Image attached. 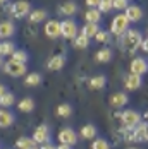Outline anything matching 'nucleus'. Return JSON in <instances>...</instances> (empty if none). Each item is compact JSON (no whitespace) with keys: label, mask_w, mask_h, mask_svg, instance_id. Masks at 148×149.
Listing matches in <instances>:
<instances>
[{"label":"nucleus","mask_w":148,"mask_h":149,"mask_svg":"<svg viewBox=\"0 0 148 149\" xmlns=\"http://www.w3.org/2000/svg\"><path fill=\"white\" fill-rule=\"evenodd\" d=\"M143 43V38L140 34V31L136 29H129L126 34H124V40H122V45L128 52H136Z\"/></svg>","instance_id":"obj_1"},{"label":"nucleus","mask_w":148,"mask_h":149,"mask_svg":"<svg viewBox=\"0 0 148 149\" xmlns=\"http://www.w3.org/2000/svg\"><path fill=\"white\" fill-rule=\"evenodd\" d=\"M129 31V19L126 17V14H117L112 19L110 24V33L116 36H124Z\"/></svg>","instance_id":"obj_2"},{"label":"nucleus","mask_w":148,"mask_h":149,"mask_svg":"<svg viewBox=\"0 0 148 149\" xmlns=\"http://www.w3.org/2000/svg\"><path fill=\"white\" fill-rule=\"evenodd\" d=\"M4 72L9 74L11 77H21L26 74V65L11 58L9 62H4Z\"/></svg>","instance_id":"obj_3"},{"label":"nucleus","mask_w":148,"mask_h":149,"mask_svg":"<svg viewBox=\"0 0 148 149\" xmlns=\"http://www.w3.org/2000/svg\"><path fill=\"white\" fill-rule=\"evenodd\" d=\"M121 120H122L124 127H128V129H134L136 125L141 123V115H140L138 111H134V110H126V111L121 115Z\"/></svg>","instance_id":"obj_4"},{"label":"nucleus","mask_w":148,"mask_h":149,"mask_svg":"<svg viewBox=\"0 0 148 149\" xmlns=\"http://www.w3.org/2000/svg\"><path fill=\"white\" fill-rule=\"evenodd\" d=\"M11 12H12L14 17H24V15H30L31 14L30 2H28V0H17L14 5H12Z\"/></svg>","instance_id":"obj_5"},{"label":"nucleus","mask_w":148,"mask_h":149,"mask_svg":"<svg viewBox=\"0 0 148 149\" xmlns=\"http://www.w3.org/2000/svg\"><path fill=\"white\" fill-rule=\"evenodd\" d=\"M45 34H47L48 38H52V40L62 36V22L55 21V19H50V21L45 24Z\"/></svg>","instance_id":"obj_6"},{"label":"nucleus","mask_w":148,"mask_h":149,"mask_svg":"<svg viewBox=\"0 0 148 149\" xmlns=\"http://www.w3.org/2000/svg\"><path fill=\"white\" fill-rule=\"evenodd\" d=\"M62 36L67 38V40H76L78 38V26L76 22L67 19V21H62Z\"/></svg>","instance_id":"obj_7"},{"label":"nucleus","mask_w":148,"mask_h":149,"mask_svg":"<svg viewBox=\"0 0 148 149\" xmlns=\"http://www.w3.org/2000/svg\"><path fill=\"white\" fill-rule=\"evenodd\" d=\"M129 69H131V74L143 75V74L148 70V63H147V60H145V58H141V57H136V58L131 60V65H129Z\"/></svg>","instance_id":"obj_8"},{"label":"nucleus","mask_w":148,"mask_h":149,"mask_svg":"<svg viewBox=\"0 0 148 149\" xmlns=\"http://www.w3.org/2000/svg\"><path fill=\"white\" fill-rule=\"evenodd\" d=\"M48 137H50V132H48V127L47 125H38L33 130V139H35L36 144H47L48 142Z\"/></svg>","instance_id":"obj_9"},{"label":"nucleus","mask_w":148,"mask_h":149,"mask_svg":"<svg viewBox=\"0 0 148 149\" xmlns=\"http://www.w3.org/2000/svg\"><path fill=\"white\" fill-rule=\"evenodd\" d=\"M59 141L60 144H67V146H74L78 142V135L73 129H62L59 132Z\"/></svg>","instance_id":"obj_10"},{"label":"nucleus","mask_w":148,"mask_h":149,"mask_svg":"<svg viewBox=\"0 0 148 149\" xmlns=\"http://www.w3.org/2000/svg\"><path fill=\"white\" fill-rule=\"evenodd\" d=\"M133 141L136 142H145L148 141V123H140L133 130Z\"/></svg>","instance_id":"obj_11"},{"label":"nucleus","mask_w":148,"mask_h":149,"mask_svg":"<svg viewBox=\"0 0 148 149\" xmlns=\"http://www.w3.org/2000/svg\"><path fill=\"white\" fill-rule=\"evenodd\" d=\"M124 86H126V89L128 91H134L138 89L140 86H141V75H136V74H129L124 77Z\"/></svg>","instance_id":"obj_12"},{"label":"nucleus","mask_w":148,"mask_h":149,"mask_svg":"<svg viewBox=\"0 0 148 149\" xmlns=\"http://www.w3.org/2000/svg\"><path fill=\"white\" fill-rule=\"evenodd\" d=\"M124 14L129 19V22H138V21H141V17H143V10H141V7H138V5H129V7L124 10Z\"/></svg>","instance_id":"obj_13"},{"label":"nucleus","mask_w":148,"mask_h":149,"mask_svg":"<svg viewBox=\"0 0 148 149\" xmlns=\"http://www.w3.org/2000/svg\"><path fill=\"white\" fill-rule=\"evenodd\" d=\"M124 104H128V96H126L124 93H114V94L110 96V106L121 108V106H124Z\"/></svg>","instance_id":"obj_14"},{"label":"nucleus","mask_w":148,"mask_h":149,"mask_svg":"<svg viewBox=\"0 0 148 149\" xmlns=\"http://www.w3.org/2000/svg\"><path fill=\"white\" fill-rule=\"evenodd\" d=\"M64 63H66V58H64L62 55H55V57H52V58L48 60L47 67H48L50 70H60V69L64 67Z\"/></svg>","instance_id":"obj_15"},{"label":"nucleus","mask_w":148,"mask_h":149,"mask_svg":"<svg viewBox=\"0 0 148 149\" xmlns=\"http://www.w3.org/2000/svg\"><path fill=\"white\" fill-rule=\"evenodd\" d=\"M98 31H100L98 24H91V22H86V24L81 28V34H85L86 38H95V36L98 34Z\"/></svg>","instance_id":"obj_16"},{"label":"nucleus","mask_w":148,"mask_h":149,"mask_svg":"<svg viewBox=\"0 0 148 149\" xmlns=\"http://www.w3.org/2000/svg\"><path fill=\"white\" fill-rule=\"evenodd\" d=\"M12 34H14V24L11 21H2V24H0V36L5 40V38H9Z\"/></svg>","instance_id":"obj_17"},{"label":"nucleus","mask_w":148,"mask_h":149,"mask_svg":"<svg viewBox=\"0 0 148 149\" xmlns=\"http://www.w3.org/2000/svg\"><path fill=\"white\" fill-rule=\"evenodd\" d=\"M16 148L17 149H33V148H36V142H35L33 137H21V139H17Z\"/></svg>","instance_id":"obj_18"},{"label":"nucleus","mask_w":148,"mask_h":149,"mask_svg":"<svg viewBox=\"0 0 148 149\" xmlns=\"http://www.w3.org/2000/svg\"><path fill=\"white\" fill-rule=\"evenodd\" d=\"M100 17H102V12L98 9H88L86 14H85L86 22H91V24H98L100 22Z\"/></svg>","instance_id":"obj_19"},{"label":"nucleus","mask_w":148,"mask_h":149,"mask_svg":"<svg viewBox=\"0 0 148 149\" xmlns=\"http://www.w3.org/2000/svg\"><path fill=\"white\" fill-rule=\"evenodd\" d=\"M12 122H14V117H12L11 111H7V110H2V111H0V125H2L4 129H5V127H11Z\"/></svg>","instance_id":"obj_20"},{"label":"nucleus","mask_w":148,"mask_h":149,"mask_svg":"<svg viewBox=\"0 0 148 149\" xmlns=\"http://www.w3.org/2000/svg\"><path fill=\"white\" fill-rule=\"evenodd\" d=\"M105 86V75H97V77H91L88 82L90 89H102Z\"/></svg>","instance_id":"obj_21"},{"label":"nucleus","mask_w":148,"mask_h":149,"mask_svg":"<svg viewBox=\"0 0 148 149\" xmlns=\"http://www.w3.org/2000/svg\"><path fill=\"white\" fill-rule=\"evenodd\" d=\"M16 52L14 45H12V41H2V45H0V55L2 57H12Z\"/></svg>","instance_id":"obj_22"},{"label":"nucleus","mask_w":148,"mask_h":149,"mask_svg":"<svg viewBox=\"0 0 148 149\" xmlns=\"http://www.w3.org/2000/svg\"><path fill=\"white\" fill-rule=\"evenodd\" d=\"M95 58H97V62H100V63H105V62H109V60L112 58V52L109 48H102V50L97 52Z\"/></svg>","instance_id":"obj_23"},{"label":"nucleus","mask_w":148,"mask_h":149,"mask_svg":"<svg viewBox=\"0 0 148 149\" xmlns=\"http://www.w3.org/2000/svg\"><path fill=\"white\" fill-rule=\"evenodd\" d=\"M19 110L21 111H24V113H30V111H33L35 110V101L31 100V98H24V100H21L19 101Z\"/></svg>","instance_id":"obj_24"},{"label":"nucleus","mask_w":148,"mask_h":149,"mask_svg":"<svg viewBox=\"0 0 148 149\" xmlns=\"http://www.w3.org/2000/svg\"><path fill=\"white\" fill-rule=\"evenodd\" d=\"M59 10H60V14H64V15H73L78 10V5L74 2H66L64 5H60Z\"/></svg>","instance_id":"obj_25"},{"label":"nucleus","mask_w":148,"mask_h":149,"mask_svg":"<svg viewBox=\"0 0 148 149\" xmlns=\"http://www.w3.org/2000/svg\"><path fill=\"white\" fill-rule=\"evenodd\" d=\"M42 82V75L36 74V72H31V74L26 75V79H24V84L26 86H30V88H33V86H38Z\"/></svg>","instance_id":"obj_26"},{"label":"nucleus","mask_w":148,"mask_h":149,"mask_svg":"<svg viewBox=\"0 0 148 149\" xmlns=\"http://www.w3.org/2000/svg\"><path fill=\"white\" fill-rule=\"evenodd\" d=\"M45 19H47V10H43V9H36V10H33L30 14L31 22H42Z\"/></svg>","instance_id":"obj_27"},{"label":"nucleus","mask_w":148,"mask_h":149,"mask_svg":"<svg viewBox=\"0 0 148 149\" xmlns=\"http://www.w3.org/2000/svg\"><path fill=\"white\" fill-rule=\"evenodd\" d=\"M95 135H97V129H95L91 123L85 125V127L81 129V137H83V139H93Z\"/></svg>","instance_id":"obj_28"},{"label":"nucleus","mask_w":148,"mask_h":149,"mask_svg":"<svg viewBox=\"0 0 148 149\" xmlns=\"http://www.w3.org/2000/svg\"><path fill=\"white\" fill-rule=\"evenodd\" d=\"M88 45H90V38H86L85 34H79L74 40V48H78V50H85V48H88Z\"/></svg>","instance_id":"obj_29"},{"label":"nucleus","mask_w":148,"mask_h":149,"mask_svg":"<svg viewBox=\"0 0 148 149\" xmlns=\"http://www.w3.org/2000/svg\"><path fill=\"white\" fill-rule=\"evenodd\" d=\"M14 94H11V93H5V94H2L0 96V104L4 106V108H7V106H11V104H14Z\"/></svg>","instance_id":"obj_30"},{"label":"nucleus","mask_w":148,"mask_h":149,"mask_svg":"<svg viewBox=\"0 0 148 149\" xmlns=\"http://www.w3.org/2000/svg\"><path fill=\"white\" fill-rule=\"evenodd\" d=\"M71 113H73V108H71L69 104H59V106H57V115H59V117L67 118Z\"/></svg>","instance_id":"obj_31"},{"label":"nucleus","mask_w":148,"mask_h":149,"mask_svg":"<svg viewBox=\"0 0 148 149\" xmlns=\"http://www.w3.org/2000/svg\"><path fill=\"white\" fill-rule=\"evenodd\" d=\"M11 58L16 60V62H21V63H26V60H28V55H26V52H23V50H16L14 55H12Z\"/></svg>","instance_id":"obj_32"},{"label":"nucleus","mask_w":148,"mask_h":149,"mask_svg":"<svg viewBox=\"0 0 148 149\" xmlns=\"http://www.w3.org/2000/svg\"><path fill=\"white\" fill-rule=\"evenodd\" d=\"M91 149H110V148H109V142L105 139H95L91 142Z\"/></svg>","instance_id":"obj_33"},{"label":"nucleus","mask_w":148,"mask_h":149,"mask_svg":"<svg viewBox=\"0 0 148 149\" xmlns=\"http://www.w3.org/2000/svg\"><path fill=\"white\" fill-rule=\"evenodd\" d=\"M110 9H114V0H102L100 5H98L100 12H109Z\"/></svg>","instance_id":"obj_34"},{"label":"nucleus","mask_w":148,"mask_h":149,"mask_svg":"<svg viewBox=\"0 0 148 149\" xmlns=\"http://www.w3.org/2000/svg\"><path fill=\"white\" fill-rule=\"evenodd\" d=\"M95 40H97L98 43H109V40H110V34H109L107 31H98V34L95 36Z\"/></svg>","instance_id":"obj_35"},{"label":"nucleus","mask_w":148,"mask_h":149,"mask_svg":"<svg viewBox=\"0 0 148 149\" xmlns=\"http://www.w3.org/2000/svg\"><path fill=\"white\" fill-rule=\"evenodd\" d=\"M128 7H129L128 0H114V9H117V10H126Z\"/></svg>","instance_id":"obj_36"},{"label":"nucleus","mask_w":148,"mask_h":149,"mask_svg":"<svg viewBox=\"0 0 148 149\" xmlns=\"http://www.w3.org/2000/svg\"><path fill=\"white\" fill-rule=\"evenodd\" d=\"M100 2H102V0H86V5H88L90 9H98Z\"/></svg>","instance_id":"obj_37"},{"label":"nucleus","mask_w":148,"mask_h":149,"mask_svg":"<svg viewBox=\"0 0 148 149\" xmlns=\"http://www.w3.org/2000/svg\"><path fill=\"white\" fill-rule=\"evenodd\" d=\"M141 50L145 53H148V36H147V40H143V43H141Z\"/></svg>","instance_id":"obj_38"},{"label":"nucleus","mask_w":148,"mask_h":149,"mask_svg":"<svg viewBox=\"0 0 148 149\" xmlns=\"http://www.w3.org/2000/svg\"><path fill=\"white\" fill-rule=\"evenodd\" d=\"M40 149H57V148H55V146H52L50 142H47V144H42V148H40Z\"/></svg>","instance_id":"obj_39"},{"label":"nucleus","mask_w":148,"mask_h":149,"mask_svg":"<svg viewBox=\"0 0 148 149\" xmlns=\"http://www.w3.org/2000/svg\"><path fill=\"white\" fill-rule=\"evenodd\" d=\"M57 149H71V146H67V144H59Z\"/></svg>","instance_id":"obj_40"},{"label":"nucleus","mask_w":148,"mask_h":149,"mask_svg":"<svg viewBox=\"0 0 148 149\" xmlns=\"http://www.w3.org/2000/svg\"><path fill=\"white\" fill-rule=\"evenodd\" d=\"M0 2H2V3H5V2H7V0H0Z\"/></svg>","instance_id":"obj_41"},{"label":"nucleus","mask_w":148,"mask_h":149,"mask_svg":"<svg viewBox=\"0 0 148 149\" xmlns=\"http://www.w3.org/2000/svg\"><path fill=\"white\" fill-rule=\"evenodd\" d=\"M129 149H140V148H129Z\"/></svg>","instance_id":"obj_42"},{"label":"nucleus","mask_w":148,"mask_h":149,"mask_svg":"<svg viewBox=\"0 0 148 149\" xmlns=\"http://www.w3.org/2000/svg\"><path fill=\"white\" fill-rule=\"evenodd\" d=\"M33 149H40V148H33Z\"/></svg>","instance_id":"obj_43"}]
</instances>
